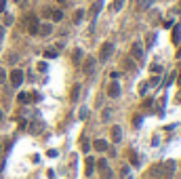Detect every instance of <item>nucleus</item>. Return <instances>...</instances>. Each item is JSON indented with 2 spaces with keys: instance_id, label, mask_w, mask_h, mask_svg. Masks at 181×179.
<instances>
[{
  "instance_id": "nucleus-1",
  "label": "nucleus",
  "mask_w": 181,
  "mask_h": 179,
  "mask_svg": "<svg viewBox=\"0 0 181 179\" xmlns=\"http://www.w3.org/2000/svg\"><path fill=\"white\" fill-rule=\"evenodd\" d=\"M175 173V162L173 160H167L162 166L156 169V179H171Z\"/></svg>"
},
{
  "instance_id": "nucleus-2",
  "label": "nucleus",
  "mask_w": 181,
  "mask_h": 179,
  "mask_svg": "<svg viewBox=\"0 0 181 179\" xmlns=\"http://www.w3.org/2000/svg\"><path fill=\"white\" fill-rule=\"evenodd\" d=\"M143 53H145L143 44H141V42H133V47H131V59L141 61V59H143Z\"/></svg>"
},
{
  "instance_id": "nucleus-3",
  "label": "nucleus",
  "mask_w": 181,
  "mask_h": 179,
  "mask_svg": "<svg viewBox=\"0 0 181 179\" xmlns=\"http://www.w3.org/2000/svg\"><path fill=\"white\" fill-rule=\"evenodd\" d=\"M114 53V44L112 42H103L101 44V51H99V61H107Z\"/></svg>"
},
{
  "instance_id": "nucleus-4",
  "label": "nucleus",
  "mask_w": 181,
  "mask_h": 179,
  "mask_svg": "<svg viewBox=\"0 0 181 179\" xmlns=\"http://www.w3.org/2000/svg\"><path fill=\"white\" fill-rule=\"evenodd\" d=\"M25 28H28L30 34H38V19H36L34 15H30L28 19H25Z\"/></svg>"
},
{
  "instance_id": "nucleus-5",
  "label": "nucleus",
  "mask_w": 181,
  "mask_h": 179,
  "mask_svg": "<svg viewBox=\"0 0 181 179\" xmlns=\"http://www.w3.org/2000/svg\"><path fill=\"white\" fill-rule=\"evenodd\" d=\"M95 65H97V61H95L93 57H89V59H84V63H82V72L86 76H90L93 72H95Z\"/></svg>"
},
{
  "instance_id": "nucleus-6",
  "label": "nucleus",
  "mask_w": 181,
  "mask_h": 179,
  "mask_svg": "<svg viewBox=\"0 0 181 179\" xmlns=\"http://www.w3.org/2000/svg\"><path fill=\"white\" fill-rule=\"evenodd\" d=\"M23 82V70H13L11 72V84L13 87H21Z\"/></svg>"
},
{
  "instance_id": "nucleus-7",
  "label": "nucleus",
  "mask_w": 181,
  "mask_h": 179,
  "mask_svg": "<svg viewBox=\"0 0 181 179\" xmlns=\"http://www.w3.org/2000/svg\"><path fill=\"white\" fill-rule=\"evenodd\" d=\"M120 95V84L114 80V82L107 84V97H112V99H116V97Z\"/></svg>"
},
{
  "instance_id": "nucleus-8",
  "label": "nucleus",
  "mask_w": 181,
  "mask_h": 179,
  "mask_svg": "<svg viewBox=\"0 0 181 179\" xmlns=\"http://www.w3.org/2000/svg\"><path fill=\"white\" fill-rule=\"evenodd\" d=\"M101 8H103V0H97V2L93 4V8H90V19H97V15L101 13Z\"/></svg>"
},
{
  "instance_id": "nucleus-9",
  "label": "nucleus",
  "mask_w": 181,
  "mask_h": 179,
  "mask_svg": "<svg viewBox=\"0 0 181 179\" xmlns=\"http://www.w3.org/2000/svg\"><path fill=\"white\" fill-rule=\"evenodd\" d=\"M51 32H53L51 23H38V34L40 36H51Z\"/></svg>"
},
{
  "instance_id": "nucleus-10",
  "label": "nucleus",
  "mask_w": 181,
  "mask_h": 179,
  "mask_svg": "<svg viewBox=\"0 0 181 179\" xmlns=\"http://www.w3.org/2000/svg\"><path fill=\"white\" fill-rule=\"evenodd\" d=\"M112 141H114V143H120V141H122V129H120V126H112Z\"/></svg>"
},
{
  "instance_id": "nucleus-11",
  "label": "nucleus",
  "mask_w": 181,
  "mask_h": 179,
  "mask_svg": "<svg viewBox=\"0 0 181 179\" xmlns=\"http://www.w3.org/2000/svg\"><path fill=\"white\" fill-rule=\"evenodd\" d=\"M93 148H95L97 152H105V150H107V141H105V139H95Z\"/></svg>"
},
{
  "instance_id": "nucleus-12",
  "label": "nucleus",
  "mask_w": 181,
  "mask_h": 179,
  "mask_svg": "<svg viewBox=\"0 0 181 179\" xmlns=\"http://www.w3.org/2000/svg\"><path fill=\"white\" fill-rule=\"evenodd\" d=\"M171 40H173V44H179V42H181V28H179V25H175L173 34H171Z\"/></svg>"
},
{
  "instance_id": "nucleus-13",
  "label": "nucleus",
  "mask_w": 181,
  "mask_h": 179,
  "mask_svg": "<svg viewBox=\"0 0 181 179\" xmlns=\"http://www.w3.org/2000/svg\"><path fill=\"white\" fill-rule=\"evenodd\" d=\"M84 166H86V175H93V173H95V158H93V156H89Z\"/></svg>"
},
{
  "instance_id": "nucleus-14",
  "label": "nucleus",
  "mask_w": 181,
  "mask_h": 179,
  "mask_svg": "<svg viewBox=\"0 0 181 179\" xmlns=\"http://www.w3.org/2000/svg\"><path fill=\"white\" fill-rule=\"evenodd\" d=\"M72 61L74 63H82V51H80V48H76V51L72 53Z\"/></svg>"
},
{
  "instance_id": "nucleus-15",
  "label": "nucleus",
  "mask_w": 181,
  "mask_h": 179,
  "mask_svg": "<svg viewBox=\"0 0 181 179\" xmlns=\"http://www.w3.org/2000/svg\"><path fill=\"white\" fill-rule=\"evenodd\" d=\"M17 101H19V103H30V101H32V97L28 95V93H19V95H17Z\"/></svg>"
},
{
  "instance_id": "nucleus-16",
  "label": "nucleus",
  "mask_w": 181,
  "mask_h": 179,
  "mask_svg": "<svg viewBox=\"0 0 181 179\" xmlns=\"http://www.w3.org/2000/svg\"><path fill=\"white\" fill-rule=\"evenodd\" d=\"M152 4H154V0H139V8L141 11H147Z\"/></svg>"
},
{
  "instance_id": "nucleus-17",
  "label": "nucleus",
  "mask_w": 181,
  "mask_h": 179,
  "mask_svg": "<svg viewBox=\"0 0 181 179\" xmlns=\"http://www.w3.org/2000/svg\"><path fill=\"white\" fill-rule=\"evenodd\" d=\"M72 101H76L78 97H80V84H74V89H72Z\"/></svg>"
},
{
  "instance_id": "nucleus-18",
  "label": "nucleus",
  "mask_w": 181,
  "mask_h": 179,
  "mask_svg": "<svg viewBox=\"0 0 181 179\" xmlns=\"http://www.w3.org/2000/svg\"><path fill=\"white\" fill-rule=\"evenodd\" d=\"M51 17H53V21H61V19H63V11H59V8H55V11L51 13Z\"/></svg>"
},
{
  "instance_id": "nucleus-19",
  "label": "nucleus",
  "mask_w": 181,
  "mask_h": 179,
  "mask_svg": "<svg viewBox=\"0 0 181 179\" xmlns=\"http://www.w3.org/2000/svg\"><path fill=\"white\" fill-rule=\"evenodd\" d=\"M57 55H59V53H57L55 48H47V51H44V57H47V59H55Z\"/></svg>"
},
{
  "instance_id": "nucleus-20",
  "label": "nucleus",
  "mask_w": 181,
  "mask_h": 179,
  "mask_svg": "<svg viewBox=\"0 0 181 179\" xmlns=\"http://www.w3.org/2000/svg\"><path fill=\"white\" fill-rule=\"evenodd\" d=\"M82 17H84V11H82V8H78L76 13H74V23H80Z\"/></svg>"
},
{
  "instance_id": "nucleus-21",
  "label": "nucleus",
  "mask_w": 181,
  "mask_h": 179,
  "mask_svg": "<svg viewBox=\"0 0 181 179\" xmlns=\"http://www.w3.org/2000/svg\"><path fill=\"white\" fill-rule=\"evenodd\" d=\"M95 166H97L99 171H105V169H107V160H105V158H101L99 162H95Z\"/></svg>"
},
{
  "instance_id": "nucleus-22",
  "label": "nucleus",
  "mask_w": 181,
  "mask_h": 179,
  "mask_svg": "<svg viewBox=\"0 0 181 179\" xmlns=\"http://www.w3.org/2000/svg\"><path fill=\"white\" fill-rule=\"evenodd\" d=\"M124 68L133 72V70H135V59H131V57H129V59H124Z\"/></svg>"
},
{
  "instance_id": "nucleus-23",
  "label": "nucleus",
  "mask_w": 181,
  "mask_h": 179,
  "mask_svg": "<svg viewBox=\"0 0 181 179\" xmlns=\"http://www.w3.org/2000/svg\"><path fill=\"white\" fill-rule=\"evenodd\" d=\"M150 72H152V74H162V68L158 63H152V65H150Z\"/></svg>"
},
{
  "instance_id": "nucleus-24",
  "label": "nucleus",
  "mask_w": 181,
  "mask_h": 179,
  "mask_svg": "<svg viewBox=\"0 0 181 179\" xmlns=\"http://www.w3.org/2000/svg\"><path fill=\"white\" fill-rule=\"evenodd\" d=\"M129 175H131V169H129V166H122V169H120V177H122V179H126V177H129Z\"/></svg>"
},
{
  "instance_id": "nucleus-25",
  "label": "nucleus",
  "mask_w": 181,
  "mask_h": 179,
  "mask_svg": "<svg viewBox=\"0 0 181 179\" xmlns=\"http://www.w3.org/2000/svg\"><path fill=\"white\" fill-rule=\"evenodd\" d=\"M122 4H124V0H114V2H112V8H114V11H120Z\"/></svg>"
},
{
  "instance_id": "nucleus-26",
  "label": "nucleus",
  "mask_w": 181,
  "mask_h": 179,
  "mask_svg": "<svg viewBox=\"0 0 181 179\" xmlns=\"http://www.w3.org/2000/svg\"><path fill=\"white\" fill-rule=\"evenodd\" d=\"M129 156H131V165L133 166H139V158H137V154H135V152H131Z\"/></svg>"
},
{
  "instance_id": "nucleus-27",
  "label": "nucleus",
  "mask_w": 181,
  "mask_h": 179,
  "mask_svg": "<svg viewBox=\"0 0 181 179\" xmlns=\"http://www.w3.org/2000/svg\"><path fill=\"white\" fill-rule=\"evenodd\" d=\"M101 177H103V179H114V175H112V171H110V166H107L105 171H101Z\"/></svg>"
},
{
  "instance_id": "nucleus-28",
  "label": "nucleus",
  "mask_w": 181,
  "mask_h": 179,
  "mask_svg": "<svg viewBox=\"0 0 181 179\" xmlns=\"http://www.w3.org/2000/svg\"><path fill=\"white\" fill-rule=\"evenodd\" d=\"M147 87H150V82H141V84H139V95H145V93H147Z\"/></svg>"
},
{
  "instance_id": "nucleus-29",
  "label": "nucleus",
  "mask_w": 181,
  "mask_h": 179,
  "mask_svg": "<svg viewBox=\"0 0 181 179\" xmlns=\"http://www.w3.org/2000/svg\"><path fill=\"white\" fill-rule=\"evenodd\" d=\"M154 40H156V36L150 34V36H147V40H145V47H154Z\"/></svg>"
},
{
  "instance_id": "nucleus-30",
  "label": "nucleus",
  "mask_w": 181,
  "mask_h": 179,
  "mask_svg": "<svg viewBox=\"0 0 181 179\" xmlns=\"http://www.w3.org/2000/svg\"><path fill=\"white\" fill-rule=\"evenodd\" d=\"M4 8H7V0H0V13H4Z\"/></svg>"
},
{
  "instance_id": "nucleus-31",
  "label": "nucleus",
  "mask_w": 181,
  "mask_h": 179,
  "mask_svg": "<svg viewBox=\"0 0 181 179\" xmlns=\"http://www.w3.org/2000/svg\"><path fill=\"white\" fill-rule=\"evenodd\" d=\"M143 105H145V108H152V105H154V99H145V103H143Z\"/></svg>"
},
{
  "instance_id": "nucleus-32",
  "label": "nucleus",
  "mask_w": 181,
  "mask_h": 179,
  "mask_svg": "<svg viewBox=\"0 0 181 179\" xmlns=\"http://www.w3.org/2000/svg\"><path fill=\"white\" fill-rule=\"evenodd\" d=\"M4 23H7V25H11V23H13V17H11V15H7V19H4Z\"/></svg>"
},
{
  "instance_id": "nucleus-33",
  "label": "nucleus",
  "mask_w": 181,
  "mask_h": 179,
  "mask_svg": "<svg viewBox=\"0 0 181 179\" xmlns=\"http://www.w3.org/2000/svg\"><path fill=\"white\" fill-rule=\"evenodd\" d=\"M82 150H84V152L89 150V141H86V139H82Z\"/></svg>"
},
{
  "instance_id": "nucleus-34",
  "label": "nucleus",
  "mask_w": 181,
  "mask_h": 179,
  "mask_svg": "<svg viewBox=\"0 0 181 179\" xmlns=\"http://www.w3.org/2000/svg\"><path fill=\"white\" fill-rule=\"evenodd\" d=\"M110 116H112V112H110V110H105V112H103V120H107Z\"/></svg>"
},
{
  "instance_id": "nucleus-35",
  "label": "nucleus",
  "mask_w": 181,
  "mask_h": 179,
  "mask_svg": "<svg viewBox=\"0 0 181 179\" xmlns=\"http://www.w3.org/2000/svg\"><path fill=\"white\" fill-rule=\"evenodd\" d=\"M2 38H4V25H0V42H2Z\"/></svg>"
},
{
  "instance_id": "nucleus-36",
  "label": "nucleus",
  "mask_w": 181,
  "mask_h": 179,
  "mask_svg": "<svg viewBox=\"0 0 181 179\" xmlns=\"http://www.w3.org/2000/svg\"><path fill=\"white\" fill-rule=\"evenodd\" d=\"M4 76H7V74H4V72L0 70V82H4Z\"/></svg>"
},
{
  "instance_id": "nucleus-37",
  "label": "nucleus",
  "mask_w": 181,
  "mask_h": 179,
  "mask_svg": "<svg viewBox=\"0 0 181 179\" xmlns=\"http://www.w3.org/2000/svg\"><path fill=\"white\" fill-rule=\"evenodd\" d=\"M15 2H17V4H25V0H15Z\"/></svg>"
},
{
  "instance_id": "nucleus-38",
  "label": "nucleus",
  "mask_w": 181,
  "mask_h": 179,
  "mask_svg": "<svg viewBox=\"0 0 181 179\" xmlns=\"http://www.w3.org/2000/svg\"><path fill=\"white\" fill-rule=\"evenodd\" d=\"M177 57H181V48H179V53H177Z\"/></svg>"
},
{
  "instance_id": "nucleus-39",
  "label": "nucleus",
  "mask_w": 181,
  "mask_h": 179,
  "mask_svg": "<svg viewBox=\"0 0 181 179\" xmlns=\"http://www.w3.org/2000/svg\"><path fill=\"white\" fill-rule=\"evenodd\" d=\"M0 120H2V112H0Z\"/></svg>"
},
{
  "instance_id": "nucleus-40",
  "label": "nucleus",
  "mask_w": 181,
  "mask_h": 179,
  "mask_svg": "<svg viewBox=\"0 0 181 179\" xmlns=\"http://www.w3.org/2000/svg\"><path fill=\"white\" fill-rule=\"evenodd\" d=\"M126 179H133V177H131V175H129V177H126Z\"/></svg>"
},
{
  "instance_id": "nucleus-41",
  "label": "nucleus",
  "mask_w": 181,
  "mask_h": 179,
  "mask_svg": "<svg viewBox=\"0 0 181 179\" xmlns=\"http://www.w3.org/2000/svg\"><path fill=\"white\" fill-rule=\"evenodd\" d=\"M0 152H2V148H0Z\"/></svg>"
}]
</instances>
